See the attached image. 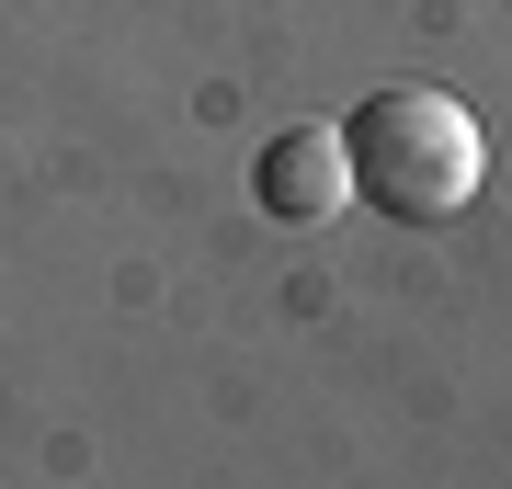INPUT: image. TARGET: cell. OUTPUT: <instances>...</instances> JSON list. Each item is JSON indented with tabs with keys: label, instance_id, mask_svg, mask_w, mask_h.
<instances>
[{
	"label": "cell",
	"instance_id": "6da1fadb",
	"mask_svg": "<svg viewBox=\"0 0 512 489\" xmlns=\"http://www.w3.org/2000/svg\"><path fill=\"white\" fill-rule=\"evenodd\" d=\"M342 160H353V205H376V217L399 228H444L478 205V182H490V137H478V114L456 91H365L342 126Z\"/></svg>",
	"mask_w": 512,
	"mask_h": 489
},
{
	"label": "cell",
	"instance_id": "7a4b0ae2",
	"mask_svg": "<svg viewBox=\"0 0 512 489\" xmlns=\"http://www.w3.org/2000/svg\"><path fill=\"white\" fill-rule=\"evenodd\" d=\"M251 194H262V217H285V228H330V217L353 205L342 126H285V137L251 160Z\"/></svg>",
	"mask_w": 512,
	"mask_h": 489
}]
</instances>
